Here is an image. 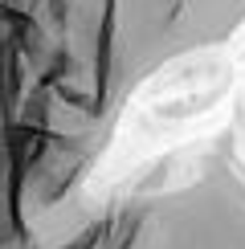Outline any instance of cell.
<instances>
[{
	"label": "cell",
	"mask_w": 245,
	"mask_h": 249,
	"mask_svg": "<svg viewBox=\"0 0 245 249\" xmlns=\"http://www.w3.org/2000/svg\"><path fill=\"white\" fill-rule=\"evenodd\" d=\"M33 45L53 172L98 147L147 82L245 37V0H8ZM61 176V172H57Z\"/></svg>",
	"instance_id": "1"
},
{
	"label": "cell",
	"mask_w": 245,
	"mask_h": 249,
	"mask_svg": "<svg viewBox=\"0 0 245 249\" xmlns=\"http://www.w3.org/2000/svg\"><path fill=\"white\" fill-rule=\"evenodd\" d=\"M45 119L33 45L17 8L0 0V249H57L74 233L53 216Z\"/></svg>",
	"instance_id": "3"
},
{
	"label": "cell",
	"mask_w": 245,
	"mask_h": 249,
	"mask_svg": "<svg viewBox=\"0 0 245 249\" xmlns=\"http://www.w3.org/2000/svg\"><path fill=\"white\" fill-rule=\"evenodd\" d=\"M57 249H245V160L212 143L180 176L106 200Z\"/></svg>",
	"instance_id": "2"
}]
</instances>
